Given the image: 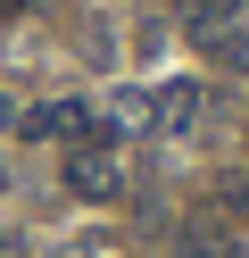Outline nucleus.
Listing matches in <instances>:
<instances>
[{
  "label": "nucleus",
  "mask_w": 249,
  "mask_h": 258,
  "mask_svg": "<svg viewBox=\"0 0 249 258\" xmlns=\"http://www.w3.org/2000/svg\"><path fill=\"white\" fill-rule=\"evenodd\" d=\"M249 0H191V34H216V25H232Z\"/></svg>",
  "instance_id": "5"
},
{
  "label": "nucleus",
  "mask_w": 249,
  "mask_h": 258,
  "mask_svg": "<svg viewBox=\"0 0 249 258\" xmlns=\"http://www.w3.org/2000/svg\"><path fill=\"white\" fill-rule=\"evenodd\" d=\"M199 58H216V67H249V34H232V25H216V34H191Z\"/></svg>",
  "instance_id": "3"
},
{
  "label": "nucleus",
  "mask_w": 249,
  "mask_h": 258,
  "mask_svg": "<svg viewBox=\"0 0 249 258\" xmlns=\"http://www.w3.org/2000/svg\"><path fill=\"white\" fill-rule=\"evenodd\" d=\"M66 191H75V200H125V167H116V142L66 150Z\"/></svg>",
  "instance_id": "1"
},
{
  "label": "nucleus",
  "mask_w": 249,
  "mask_h": 258,
  "mask_svg": "<svg viewBox=\"0 0 249 258\" xmlns=\"http://www.w3.org/2000/svg\"><path fill=\"white\" fill-rule=\"evenodd\" d=\"M183 258H241V250H232L224 233H191V241H183Z\"/></svg>",
  "instance_id": "6"
},
{
  "label": "nucleus",
  "mask_w": 249,
  "mask_h": 258,
  "mask_svg": "<svg viewBox=\"0 0 249 258\" xmlns=\"http://www.w3.org/2000/svg\"><path fill=\"white\" fill-rule=\"evenodd\" d=\"M191 125H199V84H158L149 92V134L175 142V134H191Z\"/></svg>",
  "instance_id": "2"
},
{
  "label": "nucleus",
  "mask_w": 249,
  "mask_h": 258,
  "mask_svg": "<svg viewBox=\"0 0 249 258\" xmlns=\"http://www.w3.org/2000/svg\"><path fill=\"white\" fill-rule=\"evenodd\" d=\"M208 200L224 208L232 225H249V167H232V175H216V183H208Z\"/></svg>",
  "instance_id": "4"
}]
</instances>
